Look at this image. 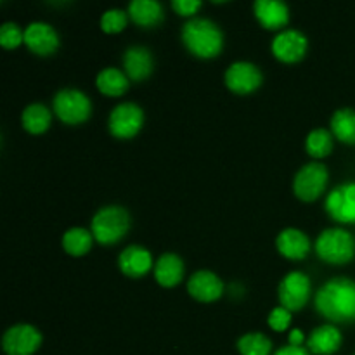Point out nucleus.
I'll return each mask as SVG.
<instances>
[{
    "label": "nucleus",
    "instance_id": "nucleus-17",
    "mask_svg": "<svg viewBox=\"0 0 355 355\" xmlns=\"http://www.w3.org/2000/svg\"><path fill=\"white\" fill-rule=\"evenodd\" d=\"M342 345V333L336 326L324 324L315 328L307 338V347L312 354L331 355Z\"/></svg>",
    "mask_w": 355,
    "mask_h": 355
},
{
    "label": "nucleus",
    "instance_id": "nucleus-24",
    "mask_svg": "<svg viewBox=\"0 0 355 355\" xmlns=\"http://www.w3.org/2000/svg\"><path fill=\"white\" fill-rule=\"evenodd\" d=\"M21 120H23V127L30 134H42L51 125V111L44 104H30L24 107Z\"/></svg>",
    "mask_w": 355,
    "mask_h": 355
},
{
    "label": "nucleus",
    "instance_id": "nucleus-23",
    "mask_svg": "<svg viewBox=\"0 0 355 355\" xmlns=\"http://www.w3.org/2000/svg\"><path fill=\"white\" fill-rule=\"evenodd\" d=\"M331 130L336 139L347 144H355V110L342 107L331 116Z\"/></svg>",
    "mask_w": 355,
    "mask_h": 355
},
{
    "label": "nucleus",
    "instance_id": "nucleus-5",
    "mask_svg": "<svg viewBox=\"0 0 355 355\" xmlns=\"http://www.w3.org/2000/svg\"><path fill=\"white\" fill-rule=\"evenodd\" d=\"M89 97L76 89H62L54 97V111L64 123L76 125L85 121L90 116Z\"/></svg>",
    "mask_w": 355,
    "mask_h": 355
},
{
    "label": "nucleus",
    "instance_id": "nucleus-10",
    "mask_svg": "<svg viewBox=\"0 0 355 355\" xmlns=\"http://www.w3.org/2000/svg\"><path fill=\"white\" fill-rule=\"evenodd\" d=\"M326 211L342 224H355V182L340 184L326 198Z\"/></svg>",
    "mask_w": 355,
    "mask_h": 355
},
{
    "label": "nucleus",
    "instance_id": "nucleus-18",
    "mask_svg": "<svg viewBox=\"0 0 355 355\" xmlns=\"http://www.w3.org/2000/svg\"><path fill=\"white\" fill-rule=\"evenodd\" d=\"M125 73L132 80H144L153 71V55L142 45H132L123 54Z\"/></svg>",
    "mask_w": 355,
    "mask_h": 355
},
{
    "label": "nucleus",
    "instance_id": "nucleus-15",
    "mask_svg": "<svg viewBox=\"0 0 355 355\" xmlns=\"http://www.w3.org/2000/svg\"><path fill=\"white\" fill-rule=\"evenodd\" d=\"M120 270L128 277H141L148 274L153 267V257L142 246H128L120 253Z\"/></svg>",
    "mask_w": 355,
    "mask_h": 355
},
{
    "label": "nucleus",
    "instance_id": "nucleus-32",
    "mask_svg": "<svg viewBox=\"0 0 355 355\" xmlns=\"http://www.w3.org/2000/svg\"><path fill=\"white\" fill-rule=\"evenodd\" d=\"M274 355H311L304 347H293V345H286L283 349L277 350Z\"/></svg>",
    "mask_w": 355,
    "mask_h": 355
},
{
    "label": "nucleus",
    "instance_id": "nucleus-20",
    "mask_svg": "<svg viewBox=\"0 0 355 355\" xmlns=\"http://www.w3.org/2000/svg\"><path fill=\"white\" fill-rule=\"evenodd\" d=\"M184 276V263L175 253H163L155 263V277L162 286L172 288L180 283Z\"/></svg>",
    "mask_w": 355,
    "mask_h": 355
},
{
    "label": "nucleus",
    "instance_id": "nucleus-21",
    "mask_svg": "<svg viewBox=\"0 0 355 355\" xmlns=\"http://www.w3.org/2000/svg\"><path fill=\"white\" fill-rule=\"evenodd\" d=\"M128 16L141 26H155L163 17L162 3L156 0H132Z\"/></svg>",
    "mask_w": 355,
    "mask_h": 355
},
{
    "label": "nucleus",
    "instance_id": "nucleus-26",
    "mask_svg": "<svg viewBox=\"0 0 355 355\" xmlns=\"http://www.w3.org/2000/svg\"><path fill=\"white\" fill-rule=\"evenodd\" d=\"M238 350L241 355H269L272 343L262 333H246L238 340Z\"/></svg>",
    "mask_w": 355,
    "mask_h": 355
},
{
    "label": "nucleus",
    "instance_id": "nucleus-9",
    "mask_svg": "<svg viewBox=\"0 0 355 355\" xmlns=\"http://www.w3.org/2000/svg\"><path fill=\"white\" fill-rule=\"evenodd\" d=\"M144 123L142 110L134 103H121L111 111L110 130L118 139H130L141 130Z\"/></svg>",
    "mask_w": 355,
    "mask_h": 355
},
{
    "label": "nucleus",
    "instance_id": "nucleus-6",
    "mask_svg": "<svg viewBox=\"0 0 355 355\" xmlns=\"http://www.w3.org/2000/svg\"><path fill=\"white\" fill-rule=\"evenodd\" d=\"M328 184V168L322 163L312 162L302 166L293 180V191L300 200L314 201L324 191Z\"/></svg>",
    "mask_w": 355,
    "mask_h": 355
},
{
    "label": "nucleus",
    "instance_id": "nucleus-22",
    "mask_svg": "<svg viewBox=\"0 0 355 355\" xmlns=\"http://www.w3.org/2000/svg\"><path fill=\"white\" fill-rule=\"evenodd\" d=\"M96 85L106 96H121L128 89V78L121 69L104 68L97 75Z\"/></svg>",
    "mask_w": 355,
    "mask_h": 355
},
{
    "label": "nucleus",
    "instance_id": "nucleus-14",
    "mask_svg": "<svg viewBox=\"0 0 355 355\" xmlns=\"http://www.w3.org/2000/svg\"><path fill=\"white\" fill-rule=\"evenodd\" d=\"M187 291L191 297L200 302H215L222 297L224 284L218 279L217 274L210 272V270H198L196 274L191 276L189 283H187Z\"/></svg>",
    "mask_w": 355,
    "mask_h": 355
},
{
    "label": "nucleus",
    "instance_id": "nucleus-29",
    "mask_svg": "<svg viewBox=\"0 0 355 355\" xmlns=\"http://www.w3.org/2000/svg\"><path fill=\"white\" fill-rule=\"evenodd\" d=\"M24 42V31L16 23H6L0 26V45L6 49H14Z\"/></svg>",
    "mask_w": 355,
    "mask_h": 355
},
{
    "label": "nucleus",
    "instance_id": "nucleus-25",
    "mask_svg": "<svg viewBox=\"0 0 355 355\" xmlns=\"http://www.w3.org/2000/svg\"><path fill=\"white\" fill-rule=\"evenodd\" d=\"M92 238L94 236L87 229L73 227L66 231L64 236H62V248L66 250V253L73 257L85 255L90 250V246H92Z\"/></svg>",
    "mask_w": 355,
    "mask_h": 355
},
{
    "label": "nucleus",
    "instance_id": "nucleus-31",
    "mask_svg": "<svg viewBox=\"0 0 355 355\" xmlns=\"http://www.w3.org/2000/svg\"><path fill=\"white\" fill-rule=\"evenodd\" d=\"M172 7L182 16H193L201 7L200 0H173Z\"/></svg>",
    "mask_w": 355,
    "mask_h": 355
},
{
    "label": "nucleus",
    "instance_id": "nucleus-33",
    "mask_svg": "<svg viewBox=\"0 0 355 355\" xmlns=\"http://www.w3.org/2000/svg\"><path fill=\"white\" fill-rule=\"evenodd\" d=\"M288 340H290V345L302 347V343L305 342V336H304V333L300 331V329H291V333H290V336H288Z\"/></svg>",
    "mask_w": 355,
    "mask_h": 355
},
{
    "label": "nucleus",
    "instance_id": "nucleus-3",
    "mask_svg": "<svg viewBox=\"0 0 355 355\" xmlns=\"http://www.w3.org/2000/svg\"><path fill=\"white\" fill-rule=\"evenodd\" d=\"M130 217L128 211L121 207H104L94 215L92 236L101 245H111L120 241L128 231Z\"/></svg>",
    "mask_w": 355,
    "mask_h": 355
},
{
    "label": "nucleus",
    "instance_id": "nucleus-12",
    "mask_svg": "<svg viewBox=\"0 0 355 355\" xmlns=\"http://www.w3.org/2000/svg\"><path fill=\"white\" fill-rule=\"evenodd\" d=\"M272 52L284 62L300 61L307 52V37L298 30H283L274 37Z\"/></svg>",
    "mask_w": 355,
    "mask_h": 355
},
{
    "label": "nucleus",
    "instance_id": "nucleus-28",
    "mask_svg": "<svg viewBox=\"0 0 355 355\" xmlns=\"http://www.w3.org/2000/svg\"><path fill=\"white\" fill-rule=\"evenodd\" d=\"M127 24V12L121 9H107L101 17V28L106 33H118Z\"/></svg>",
    "mask_w": 355,
    "mask_h": 355
},
{
    "label": "nucleus",
    "instance_id": "nucleus-7",
    "mask_svg": "<svg viewBox=\"0 0 355 355\" xmlns=\"http://www.w3.org/2000/svg\"><path fill=\"white\" fill-rule=\"evenodd\" d=\"M309 295H311V279L298 270L286 274V277L281 281L279 288H277L281 305L290 312L300 311L307 304Z\"/></svg>",
    "mask_w": 355,
    "mask_h": 355
},
{
    "label": "nucleus",
    "instance_id": "nucleus-1",
    "mask_svg": "<svg viewBox=\"0 0 355 355\" xmlns=\"http://www.w3.org/2000/svg\"><path fill=\"white\" fill-rule=\"evenodd\" d=\"M315 309L333 322L355 321V281L335 277L319 288Z\"/></svg>",
    "mask_w": 355,
    "mask_h": 355
},
{
    "label": "nucleus",
    "instance_id": "nucleus-4",
    "mask_svg": "<svg viewBox=\"0 0 355 355\" xmlns=\"http://www.w3.org/2000/svg\"><path fill=\"white\" fill-rule=\"evenodd\" d=\"M318 255L328 263H347L354 259L355 241L349 231L340 227L326 229L315 241Z\"/></svg>",
    "mask_w": 355,
    "mask_h": 355
},
{
    "label": "nucleus",
    "instance_id": "nucleus-11",
    "mask_svg": "<svg viewBox=\"0 0 355 355\" xmlns=\"http://www.w3.org/2000/svg\"><path fill=\"white\" fill-rule=\"evenodd\" d=\"M262 83V73L253 62H232L225 71V85L236 94H250Z\"/></svg>",
    "mask_w": 355,
    "mask_h": 355
},
{
    "label": "nucleus",
    "instance_id": "nucleus-2",
    "mask_svg": "<svg viewBox=\"0 0 355 355\" xmlns=\"http://www.w3.org/2000/svg\"><path fill=\"white\" fill-rule=\"evenodd\" d=\"M182 42L198 58H215L222 51L224 35L214 21L193 17L182 26Z\"/></svg>",
    "mask_w": 355,
    "mask_h": 355
},
{
    "label": "nucleus",
    "instance_id": "nucleus-19",
    "mask_svg": "<svg viewBox=\"0 0 355 355\" xmlns=\"http://www.w3.org/2000/svg\"><path fill=\"white\" fill-rule=\"evenodd\" d=\"M277 250H279L281 255H284L286 259L291 260H300L311 250V241H309L307 234L298 229H284L279 236H277Z\"/></svg>",
    "mask_w": 355,
    "mask_h": 355
},
{
    "label": "nucleus",
    "instance_id": "nucleus-27",
    "mask_svg": "<svg viewBox=\"0 0 355 355\" xmlns=\"http://www.w3.org/2000/svg\"><path fill=\"white\" fill-rule=\"evenodd\" d=\"M309 155L314 158H324L331 153L333 149V137L328 130L324 128H315L307 135V142H305Z\"/></svg>",
    "mask_w": 355,
    "mask_h": 355
},
{
    "label": "nucleus",
    "instance_id": "nucleus-30",
    "mask_svg": "<svg viewBox=\"0 0 355 355\" xmlns=\"http://www.w3.org/2000/svg\"><path fill=\"white\" fill-rule=\"evenodd\" d=\"M267 322L274 331H284V329L290 328L291 312L284 307H276L267 318Z\"/></svg>",
    "mask_w": 355,
    "mask_h": 355
},
{
    "label": "nucleus",
    "instance_id": "nucleus-16",
    "mask_svg": "<svg viewBox=\"0 0 355 355\" xmlns=\"http://www.w3.org/2000/svg\"><path fill=\"white\" fill-rule=\"evenodd\" d=\"M253 9H255V16L260 21V24L269 28V30L283 28L290 19L288 6L281 0H257Z\"/></svg>",
    "mask_w": 355,
    "mask_h": 355
},
{
    "label": "nucleus",
    "instance_id": "nucleus-8",
    "mask_svg": "<svg viewBox=\"0 0 355 355\" xmlns=\"http://www.w3.org/2000/svg\"><path fill=\"white\" fill-rule=\"evenodd\" d=\"M42 335L30 324H16L3 333L2 349L7 355H31L38 350Z\"/></svg>",
    "mask_w": 355,
    "mask_h": 355
},
{
    "label": "nucleus",
    "instance_id": "nucleus-13",
    "mask_svg": "<svg viewBox=\"0 0 355 355\" xmlns=\"http://www.w3.org/2000/svg\"><path fill=\"white\" fill-rule=\"evenodd\" d=\"M24 44L35 54L49 55L58 49L59 37L51 24L44 23V21H35V23L28 24V28L24 30Z\"/></svg>",
    "mask_w": 355,
    "mask_h": 355
}]
</instances>
